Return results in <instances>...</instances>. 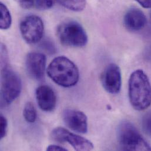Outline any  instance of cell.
<instances>
[{"label":"cell","mask_w":151,"mask_h":151,"mask_svg":"<svg viewBox=\"0 0 151 151\" xmlns=\"http://www.w3.org/2000/svg\"><path fill=\"white\" fill-rule=\"evenodd\" d=\"M47 74L57 85L70 88L75 86L79 79V72L76 64L64 56L55 58L49 64Z\"/></svg>","instance_id":"obj_2"},{"label":"cell","mask_w":151,"mask_h":151,"mask_svg":"<svg viewBox=\"0 0 151 151\" xmlns=\"http://www.w3.org/2000/svg\"><path fill=\"white\" fill-rule=\"evenodd\" d=\"M47 64L46 56L41 52L29 53L25 60V66L28 74L35 80L42 79L45 74Z\"/></svg>","instance_id":"obj_9"},{"label":"cell","mask_w":151,"mask_h":151,"mask_svg":"<svg viewBox=\"0 0 151 151\" xmlns=\"http://www.w3.org/2000/svg\"><path fill=\"white\" fill-rule=\"evenodd\" d=\"M147 57H148V58L150 60H151V49L148 51Z\"/></svg>","instance_id":"obj_23"},{"label":"cell","mask_w":151,"mask_h":151,"mask_svg":"<svg viewBox=\"0 0 151 151\" xmlns=\"http://www.w3.org/2000/svg\"><path fill=\"white\" fill-rule=\"evenodd\" d=\"M37 103L41 110L51 112L56 107L57 96L54 90L49 86L41 85L35 91Z\"/></svg>","instance_id":"obj_11"},{"label":"cell","mask_w":151,"mask_h":151,"mask_svg":"<svg viewBox=\"0 0 151 151\" xmlns=\"http://www.w3.org/2000/svg\"><path fill=\"white\" fill-rule=\"evenodd\" d=\"M142 127L144 132L151 138V111L147 112L143 116Z\"/></svg>","instance_id":"obj_16"},{"label":"cell","mask_w":151,"mask_h":151,"mask_svg":"<svg viewBox=\"0 0 151 151\" xmlns=\"http://www.w3.org/2000/svg\"><path fill=\"white\" fill-rule=\"evenodd\" d=\"M1 68L8 66V55L6 47L2 44L1 48Z\"/></svg>","instance_id":"obj_19"},{"label":"cell","mask_w":151,"mask_h":151,"mask_svg":"<svg viewBox=\"0 0 151 151\" xmlns=\"http://www.w3.org/2000/svg\"><path fill=\"white\" fill-rule=\"evenodd\" d=\"M23 116L28 123H34L37 118V112L34 105L31 102H27L24 108Z\"/></svg>","instance_id":"obj_15"},{"label":"cell","mask_w":151,"mask_h":151,"mask_svg":"<svg viewBox=\"0 0 151 151\" xmlns=\"http://www.w3.org/2000/svg\"><path fill=\"white\" fill-rule=\"evenodd\" d=\"M22 82L20 77L8 66L1 68V106H9L20 95Z\"/></svg>","instance_id":"obj_4"},{"label":"cell","mask_w":151,"mask_h":151,"mask_svg":"<svg viewBox=\"0 0 151 151\" xmlns=\"http://www.w3.org/2000/svg\"></svg>","instance_id":"obj_24"},{"label":"cell","mask_w":151,"mask_h":151,"mask_svg":"<svg viewBox=\"0 0 151 151\" xmlns=\"http://www.w3.org/2000/svg\"><path fill=\"white\" fill-rule=\"evenodd\" d=\"M57 34L60 42L70 47H82L88 42V35L84 28L78 22L68 21L57 28Z\"/></svg>","instance_id":"obj_5"},{"label":"cell","mask_w":151,"mask_h":151,"mask_svg":"<svg viewBox=\"0 0 151 151\" xmlns=\"http://www.w3.org/2000/svg\"><path fill=\"white\" fill-rule=\"evenodd\" d=\"M0 139H2L5 137L6 135L7 130H8V121L6 118L3 116L2 115H1L0 117Z\"/></svg>","instance_id":"obj_18"},{"label":"cell","mask_w":151,"mask_h":151,"mask_svg":"<svg viewBox=\"0 0 151 151\" xmlns=\"http://www.w3.org/2000/svg\"><path fill=\"white\" fill-rule=\"evenodd\" d=\"M145 8H151V0H135Z\"/></svg>","instance_id":"obj_22"},{"label":"cell","mask_w":151,"mask_h":151,"mask_svg":"<svg viewBox=\"0 0 151 151\" xmlns=\"http://www.w3.org/2000/svg\"><path fill=\"white\" fill-rule=\"evenodd\" d=\"M102 85L105 90L109 93H118L122 86V74L118 65L112 63L104 71L101 76Z\"/></svg>","instance_id":"obj_8"},{"label":"cell","mask_w":151,"mask_h":151,"mask_svg":"<svg viewBox=\"0 0 151 151\" xmlns=\"http://www.w3.org/2000/svg\"><path fill=\"white\" fill-rule=\"evenodd\" d=\"M22 8L28 9L34 5V0H14Z\"/></svg>","instance_id":"obj_20"},{"label":"cell","mask_w":151,"mask_h":151,"mask_svg":"<svg viewBox=\"0 0 151 151\" xmlns=\"http://www.w3.org/2000/svg\"><path fill=\"white\" fill-rule=\"evenodd\" d=\"M47 151H68L64 147L57 145H50L47 148Z\"/></svg>","instance_id":"obj_21"},{"label":"cell","mask_w":151,"mask_h":151,"mask_svg":"<svg viewBox=\"0 0 151 151\" xmlns=\"http://www.w3.org/2000/svg\"><path fill=\"white\" fill-rule=\"evenodd\" d=\"M19 30L22 38L27 43L35 44L39 42L43 37L44 22L37 15H27L21 21Z\"/></svg>","instance_id":"obj_6"},{"label":"cell","mask_w":151,"mask_h":151,"mask_svg":"<svg viewBox=\"0 0 151 151\" xmlns=\"http://www.w3.org/2000/svg\"><path fill=\"white\" fill-rule=\"evenodd\" d=\"M1 9V20L0 27L2 30L9 29L12 24V17L9 10L7 6L2 2L0 4Z\"/></svg>","instance_id":"obj_14"},{"label":"cell","mask_w":151,"mask_h":151,"mask_svg":"<svg viewBox=\"0 0 151 151\" xmlns=\"http://www.w3.org/2000/svg\"><path fill=\"white\" fill-rule=\"evenodd\" d=\"M64 8L75 12H80L86 6V0H55Z\"/></svg>","instance_id":"obj_13"},{"label":"cell","mask_w":151,"mask_h":151,"mask_svg":"<svg viewBox=\"0 0 151 151\" xmlns=\"http://www.w3.org/2000/svg\"><path fill=\"white\" fill-rule=\"evenodd\" d=\"M147 23V17L142 11L137 8L129 9L124 18V24L126 28L132 32L142 29Z\"/></svg>","instance_id":"obj_12"},{"label":"cell","mask_w":151,"mask_h":151,"mask_svg":"<svg viewBox=\"0 0 151 151\" xmlns=\"http://www.w3.org/2000/svg\"><path fill=\"white\" fill-rule=\"evenodd\" d=\"M53 0H34L35 7L41 10H46L51 8L53 5Z\"/></svg>","instance_id":"obj_17"},{"label":"cell","mask_w":151,"mask_h":151,"mask_svg":"<svg viewBox=\"0 0 151 151\" xmlns=\"http://www.w3.org/2000/svg\"><path fill=\"white\" fill-rule=\"evenodd\" d=\"M119 145L123 151H151L150 145L144 139L137 129L128 121H123L118 128Z\"/></svg>","instance_id":"obj_3"},{"label":"cell","mask_w":151,"mask_h":151,"mask_svg":"<svg viewBox=\"0 0 151 151\" xmlns=\"http://www.w3.org/2000/svg\"><path fill=\"white\" fill-rule=\"evenodd\" d=\"M51 137L52 140L57 142H68L76 151H88L93 149V145L89 140L63 127L55 128L52 131Z\"/></svg>","instance_id":"obj_7"},{"label":"cell","mask_w":151,"mask_h":151,"mask_svg":"<svg viewBox=\"0 0 151 151\" xmlns=\"http://www.w3.org/2000/svg\"><path fill=\"white\" fill-rule=\"evenodd\" d=\"M128 95L132 106L137 111H144L151 105V83L142 70L134 71L129 77Z\"/></svg>","instance_id":"obj_1"},{"label":"cell","mask_w":151,"mask_h":151,"mask_svg":"<svg viewBox=\"0 0 151 151\" xmlns=\"http://www.w3.org/2000/svg\"><path fill=\"white\" fill-rule=\"evenodd\" d=\"M65 124L76 133L84 134L88 131V118L82 111L67 109L63 114Z\"/></svg>","instance_id":"obj_10"}]
</instances>
